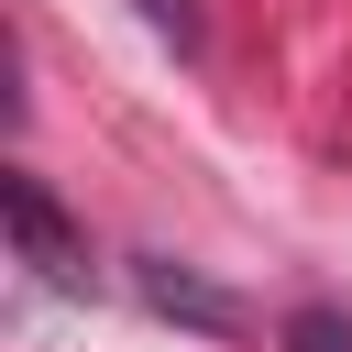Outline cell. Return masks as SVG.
Wrapping results in <instances>:
<instances>
[{"mask_svg": "<svg viewBox=\"0 0 352 352\" xmlns=\"http://www.w3.org/2000/svg\"><path fill=\"white\" fill-rule=\"evenodd\" d=\"M286 341H297V352H352V330H341V319H330V308H308V319H297V330H286Z\"/></svg>", "mask_w": 352, "mask_h": 352, "instance_id": "cell-3", "label": "cell"}, {"mask_svg": "<svg viewBox=\"0 0 352 352\" xmlns=\"http://www.w3.org/2000/svg\"><path fill=\"white\" fill-rule=\"evenodd\" d=\"M143 297H154L165 319H198V330H231V319H242L220 286H198V275H176V264H143Z\"/></svg>", "mask_w": 352, "mask_h": 352, "instance_id": "cell-2", "label": "cell"}, {"mask_svg": "<svg viewBox=\"0 0 352 352\" xmlns=\"http://www.w3.org/2000/svg\"><path fill=\"white\" fill-rule=\"evenodd\" d=\"M0 209H11V253H22L44 286H66V297H77V286H88V242L66 231V209L44 198V176H33V165H11V176H0Z\"/></svg>", "mask_w": 352, "mask_h": 352, "instance_id": "cell-1", "label": "cell"}]
</instances>
